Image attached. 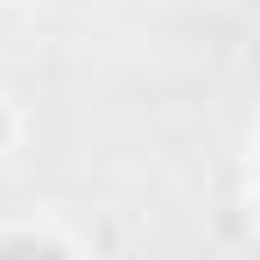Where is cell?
<instances>
[{
  "label": "cell",
  "mask_w": 260,
  "mask_h": 260,
  "mask_svg": "<svg viewBox=\"0 0 260 260\" xmlns=\"http://www.w3.org/2000/svg\"><path fill=\"white\" fill-rule=\"evenodd\" d=\"M0 260H63V253L43 246V239H14V246H0Z\"/></svg>",
  "instance_id": "6da1fadb"
}]
</instances>
